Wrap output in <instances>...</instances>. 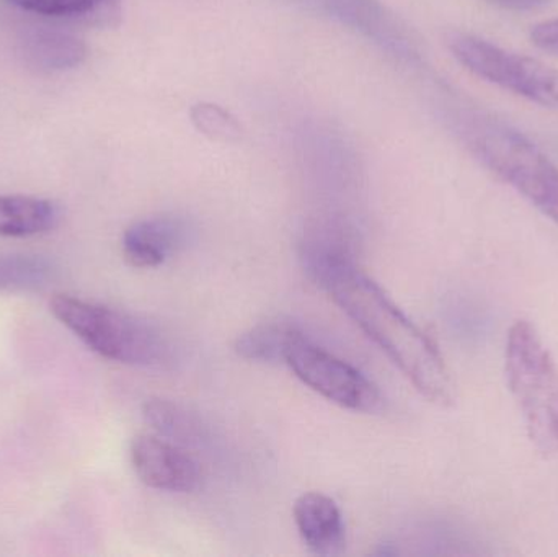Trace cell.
<instances>
[{"instance_id": "obj_1", "label": "cell", "mask_w": 558, "mask_h": 557, "mask_svg": "<svg viewBox=\"0 0 558 557\" xmlns=\"http://www.w3.org/2000/svg\"><path fill=\"white\" fill-rule=\"evenodd\" d=\"M322 290L392 360L423 398L439 405L454 402V379L438 343L361 271L360 265L338 271Z\"/></svg>"}, {"instance_id": "obj_2", "label": "cell", "mask_w": 558, "mask_h": 557, "mask_svg": "<svg viewBox=\"0 0 558 557\" xmlns=\"http://www.w3.org/2000/svg\"><path fill=\"white\" fill-rule=\"evenodd\" d=\"M461 133L475 159L558 228V167L523 133L484 113L462 118Z\"/></svg>"}, {"instance_id": "obj_3", "label": "cell", "mask_w": 558, "mask_h": 557, "mask_svg": "<svg viewBox=\"0 0 558 557\" xmlns=\"http://www.w3.org/2000/svg\"><path fill=\"white\" fill-rule=\"evenodd\" d=\"M505 375L534 450L544 458L556 457L558 366L530 320H517L508 330Z\"/></svg>"}, {"instance_id": "obj_4", "label": "cell", "mask_w": 558, "mask_h": 557, "mask_svg": "<svg viewBox=\"0 0 558 557\" xmlns=\"http://www.w3.org/2000/svg\"><path fill=\"white\" fill-rule=\"evenodd\" d=\"M49 310L88 349L111 362L153 366L169 356V343L162 332L133 314L71 294H56L49 301Z\"/></svg>"}, {"instance_id": "obj_5", "label": "cell", "mask_w": 558, "mask_h": 557, "mask_svg": "<svg viewBox=\"0 0 558 557\" xmlns=\"http://www.w3.org/2000/svg\"><path fill=\"white\" fill-rule=\"evenodd\" d=\"M449 49L462 68L482 81L531 104L558 110V69L553 65L465 33L452 35Z\"/></svg>"}, {"instance_id": "obj_6", "label": "cell", "mask_w": 558, "mask_h": 557, "mask_svg": "<svg viewBox=\"0 0 558 557\" xmlns=\"http://www.w3.org/2000/svg\"><path fill=\"white\" fill-rule=\"evenodd\" d=\"M284 365L312 391L348 411L374 414L384 405L383 392L363 372L295 330Z\"/></svg>"}, {"instance_id": "obj_7", "label": "cell", "mask_w": 558, "mask_h": 557, "mask_svg": "<svg viewBox=\"0 0 558 557\" xmlns=\"http://www.w3.org/2000/svg\"><path fill=\"white\" fill-rule=\"evenodd\" d=\"M131 463L146 486L166 493L189 494L202 483V468L185 447L160 437L137 435L131 444Z\"/></svg>"}, {"instance_id": "obj_8", "label": "cell", "mask_w": 558, "mask_h": 557, "mask_svg": "<svg viewBox=\"0 0 558 557\" xmlns=\"http://www.w3.org/2000/svg\"><path fill=\"white\" fill-rule=\"evenodd\" d=\"M299 255L307 277L322 288L338 271L357 265L353 229L341 219H318L305 229Z\"/></svg>"}, {"instance_id": "obj_9", "label": "cell", "mask_w": 558, "mask_h": 557, "mask_svg": "<svg viewBox=\"0 0 558 557\" xmlns=\"http://www.w3.org/2000/svg\"><path fill=\"white\" fill-rule=\"evenodd\" d=\"M189 239V226L177 216L141 219L123 235V257L134 268H156L175 255Z\"/></svg>"}, {"instance_id": "obj_10", "label": "cell", "mask_w": 558, "mask_h": 557, "mask_svg": "<svg viewBox=\"0 0 558 557\" xmlns=\"http://www.w3.org/2000/svg\"><path fill=\"white\" fill-rule=\"evenodd\" d=\"M295 529L308 552L318 556H335L347 545V529L340 507L322 493H305L292 509Z\"/></svg>"}, {"instance_id": "obj_11", "label": "cell", "mask_w": 558, "mask_h": 557, "mask_svg": "<svg viewBox=\"0 0 558 557\" xmlns=\"http://www.w3.org/2000/svg\"><path fill=\"white\" fill-rule=\"evenodd\" d=\"M19 55L38 72H64L77 68L87 58V46L77 36L54 28H35L23 33Z\"/></svg>"}, {"instance_id": "obj_12", "label": "cell", "mask_w": 558, "mask_h": 557, "mask_svg": "<svg viewBox=\"0 0 558 557\" xmlns=\"http://www.w3.org/2000/svg\"><path fill=\"white\" fill-rule=\"evenodd\" d=\"M61 221V208L35 196L0 195V235L29 238L45 234Z\"/></svg>"}, {"instance_id": "obj_13", "label": "cell", "mask_w": 558, "mask_h": 557, "mask_svg": "<svg viewBox=\"0 0 558 557\" xmlns=\"http://www.w3.org/2000/svg\"><path fill=\"white\" fill-rule=\"evenodd\" d=\"M143 415L147 425H150L157 435L169 438L182 447L202 444L205 440L206 428L202 424V419L177 402L150 399L144 404Z\"/></svg>"}, {"instance_id": "obj_14", "label": "cell", "mask_w": 558, "mask_h": 557, "mask_svg": "<svg viewBox=\"0 0 558 557\" xmlns=\"http://www.w3.org/2000/svg\"><path fill=\"white\" fill-rule=\"evenodd\" d=\"M58 278V267L41 255H0V291L35 293Z\"/></svg>"}, {"instance_id": "obj_15", "label": "cell", "mask_w": 558, "mask_h": 557, "mask_svg": "<svg viewBox=\"0 0 558 557\" xmlns=\"http://www.w3.org/2000/svg\"><path fill=\"white\" fill-rule=\"evenodd\" d=\"M298 327L284 320H268L241 334L234 350L241 359L257 363H284L289 340Z\"/></svg>"}, {"instance_id": "obj_16", "label": "cell", "mask_w": 558, "mask_h": 557, "mask_svg": "<svg viewBox=\"0 0 558 557\" xmlns=\"http://www.w3.org/2000/svg\"><path fill=\"white\" fill-rule=\"evenodd\" d=\"M192 121L199 133L213 141L231 143L241 137L242 128L238 118L226 108L215 104H198L192 108Z\"/></svg>"}, {"instance_id": "obj_17", "label": "cell", "mask_w": 558, "mask_h": 557, "mask_svg": "<svg viewBox=\"0 0 558 557\" xmlns=\"http://www.w3.org/2000/svg\"><path fill=\"white\" fill-rule=\"evenodd\" d=\"M25 12L45 16H75L95 12L114 0H7Z\"/></svg>"}, {"instance_id": "obj_18", "label": "cell", "mask_w": 558, "mask_h": 557, "mask_svg": "<svg viewBox=\"0 0 558 557\" xmlns=\"http://www.w3.org/2000/svg\"><path fill=\"white\" fill-rule=\"evenodd\" d=\"M530 39L541 51L558 56V16L531 26Z\"/></svg>"}, {"instance_id": "obj_19", "label": "cell", "mask_w": 558, "mask_h": 557, "mask_svg": "<svg viewBox=\"0 0 558 557\" xmlns=\"http://www.w3.org/2000/svg\"><path fill=\"white\" fill-rule=\"evenodd\" d=\"M487 2L504 7V9L517 10V12H527V10L543 9L549 3V0H487Z\"/></svg>"}]
</instances>
